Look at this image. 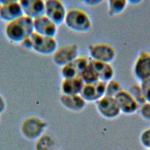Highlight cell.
I'll return each mask as SVG.
<instances>
[{"label": "cell", "instance_id": "obj_9", "mask_svg": "<svg viewBox=\"0 0 150 150\" xmlns=\"http://www.w3.org/2000/svg\"><path fill=\"white\" fill-rule=\"evenodd\" d=\"M98 112L106 119H114L120 114V110L114 97L104 96L96 103Z\"/></svg>", "mask_w": 150, "mask_h": 150}, {"label": "cell", "instance_id": "obj_4", "mask_svg": "<svg viewBox=\"0 0 150 150\" xmlns=\"http://www.w3.org/2000/svg\"><path fill=\"white\" fill-rule=\"evenodd\" d=\"M88 54L90 60L106 63H111L116 56L114 47L104 42L90 45L88 47Z\"/></svg>", "mask_w": 150, "mask_h": 150}, {"label": "cell", "instance_id": "obj_7", "mask_svg": "<svg viewBox=\"0 0 150 150\" xmlns=\"http://www.w3.org/2000/svg\"><path fill=\"white\" fill-rule=\"evenodd\" d=\"M132 71L139 82L150 78V52L142 50L139 53L134 61Z\"/></svg>", "mask_w": 150, "mask_h": 150}, {"label": "cell", "instance_id": "obj_16", "mask_svg": "<svg viewBox=\"0 0 150 150\" xmlns=\"http://www.w3.org/2000/svg\"><path fill=\"white\" fill-rule=\"evenodd\" d=\"M84 83L80 76L71 79H62L60 88L62 94H80Z\"/></svg>", "mask_w": 150, "mask_h": 150}, {"label": "cell", "instance_id": "obj_3", "mask_svg": "<svg viewBox=\"0 0 150 150\" xmlns=\"http://www.w3.org/2000/svg\"><path fill=\"white\" fill-rule=\"evenodd\" d=\"M47 126V122L41 118L33 115L29 116L22 121L21 132L28 139H38L44 134Z\"/></svg>", "mask_w": 150, "mask_h": 150}, {"label": "cell", "instance_id": "obj_20", "mask_svg": "<svg viewBox=\"0 0 150 150\" xmlns=\"http://www.w3.org/2000/svg\"><path fill=\"white\" fill-rule=\"evenodd\" d=\"M54 141L52 137L47 134H43L38 139L36 150H53Z\"/></svg>", "mask_w": 150, "mask_h": 150}, {"label": "cell", "instance_id": "obj_28", "mask_svg": "<svg viewBox=\"0 0 150 150\" xmlns=\"http://www.w3.org/2000/svg\"><path fill=\"white\" fill-rule=\"evenodd\" d=\"M103 2L102 0H84L82 1L81 2L84 5L89 6H93L99 5Z\"/></svg>", "mask_w": 150, "mask_h": 150}, {"label": "cell", "instance_id": "obj_13", "mask_svg": "<svg viewBox=\"0 0 150 150\" xmlns=\"http://www.w3.org/2000/svg\"><path fill=\"white\" fill-rule=\"evenodd\" d=\"M33 30L39 35L55 38L58 32V26L43 15L34 19Z\"/></svg>", "mask_w": 150, "mask_h": 150}, {"label": "cell", "instance_id": "obj_25", "mask_svg": "<svg viewBox=\"0 0 150 150\" xmlns=\"http://www.w3.org/2000/svg\"><path fill=\"white\" fill-rule=\"evenodd\" d=\"M139 114L142 118L150 121V103L145 102L139 107Z\"/></svg>", "mask_w": 150, "mask_h": 150}, {"label": "cell", "instance_id": "obj_24", "mask_svg": "<svg viewBox=\"0 0 150 150\" xmlns=\"http://www.w3.org/2000/svg\"><path fill=\"white\" fill-rule=\"evenodd\" d=\"M142 90L145 102L150 103V78L139 82Z\"/></svg>", "mask_w": 150, "mask_h": 150}, {"label": "cell", "instance_id": "obj_27", "mask_svg": "<svg viewBox=\"0 0 150 150\" xmlns=\"http://www.w3.org/2000/svg\"><path fill=\"white\" fill-rule=\"evenodd\" d=\"M19 44L23 48L25 49L32 50L33 44H32V40L30 37V35L25 38Z\"/></svg>", "mask_w": 150, "mask_h": 150}, {"label": "cell", "instance_id": "obj_21", "mask_svg": "<svg viewBox=\"0 0 150 150\" xmlns=\"http://www.w3.org/2000/svg\"><path fill=\"white\" fill-rule=\"evenodd\" d=\"M60 73L62 79H71L80 76L79 72L73 62L61 67Z\"/></svg>", "mask_w": 150, "mask_h": 150}, {"label": "cell", "instance_id": "obj_22", "mask_svg": "<svg viewBox=\"0 0 150 150\" xmlns=\"http://www.w3.org/2000/svg\"><path fill=\"white\" fill-rule=\"evenodd\" d=\"M122 87L120 82L114 79L105 83V96L115 97L116 95L122 90Z\"/></svg>", "mask_w": 150, "mask_h": 150}, {"label": "cell", "instance_id": "obj_17", "mask_svg": "<svg viewBox=\"0 0 150 150\" xmlns=\"http://www.w3.org/2000/svg\"><path fill=\"white\" fill-rule=\"evenodd\" d=\"M90 60L97 74L100 81L107 83L114 79L115 70L111 63H103L91 60Z\"/></svg>", "mask_w": 150, "mask_h": 150}, {"label": "cell", "instance_id": "obj_5", "mask_svg": "<svg viewBox=\"0 0 150 150\" xmlns=\"http://www.w3.org/2000/svg\"><path fill=\"white\" fill-rule=\"evenodd\" d=\"M32 50L42 55H52L58 47L56 38L45 36L33 32L30 34Z\"/></svg>", "mask_w": 150, "mask_h": 150}, {"label": "cell", "instance_id": "obj_19", "mask_svg": "<svg viewBox=\"0 0 150 150\" xmlns=\"http://www.w3.org/2000/svg\"><path fill=\"white\" fill-rule=\"evenodd\" d=\"M80 77L84 84L94 83L100 81L96 70L90 63V60L87 67L80 74Z\"/></svg>", "mask_w": 150, "mask_h": 150}, {"label": "cell", "instance_id": "obj_2", "mask_svg": "<svg viewBox=\"0 0 150 150\" xmlns=\"http://www.w3.org/2000/svg\"><path fill=\"white\" fill-rule=\"evenodd\" d=\"M63 23L68 29L77 33L87 32L93 26L88 13L84 9L77 7L67 9Z\"/></svg>", "mask_w": 150, "mask_h": 150}, {"label": "cell", "instance_id": "obj_1", "mask_svg": "<svg viewBox=\"0 0 150 150\" xmlns=\"http://www.w3.org/2000/svg\"><path fill=\"white\" fill-rule=\"evenodd\" d=\"M33 32V19L25 15L6 23L4 28V33L7 40L15 44H19L25 38Z\"/></svg>", "mask_w": 150, "mask_h": 150}, {"label": "cell", "instance_id": "obj_15", "mask_svg": "<svg viewBox=\"0 0 150 150\" xmlns=\"http://www.w3.org/2000/svg\"><path fill=\"white\" fill-rule=\"evenodd\" d=\"M59 101L65 108L76 112L84 110L87 103L80 94L64 95L61 94Z\"/></svg>", "mask_w": 150, "mask_h": 150}, {"label": "cell", "instance_id": "obj_8", "mask_svg": "<svg viewBox=\"0 0 150 150\" xmlns=\"http://www.w3.org/2000/svg\"><path fill=\"white\" fill-rule=\"evenodd\" d=\"M67 11L64 4L61 1H45V15L57 26L64 23Z\"/></svg>", "mask_w": 150, "mask_h": 150}, {"label": "cell", "instance_id": "obj_6", "mask_svg": "<svg viewBox=\"0 0 150 150\" xmlns=\"http://www.w3.org/2000/svg\"><path fill=\"white\" fill-rule=\"evenodd\" d=\"M79 56L78 46L74 43L58 46L52 54V60L57 66L61 67L74 61Z\"/></svg>", "mask_w": 150, "mask_h": 150}, {"label": "cell", "instance_id": "obj_18", "mask_svg": "<svg viewBox=\"0 0 150 150\" xmlns=\"http://www.w3.org/2000/svg\"><path fill=\"white\" fill-rule=\"evenodd\" d=\"M128 5V1L126 0H108L107 1L108 14L110 16L120 15L125 10Z\"/></svg>", "mask_w": 150, "mask_h": 150}, {"label": "cell", "instance_id": "obj_26", "mask_svg": "<svg viewBox=\"0 0 150 150\" xmlns=\"http://www.w3.org/2000/svg\"><path fill=\"white\" fill-rule=\"evenodd\" d=\"M140 141L144 146L150 149V128L142 132L140 135Z\"/></svg>", "mask_w": 150, "mask_h": 150}, {"label": "cell", "instance_id": "obj_31", "mask_svg": "<svg viewBox=\"0 0 150 150\" xmlns=\"http://www.w3.org/2000/svg\"><path fill=\"white\" fill-rule=\"evenodd\" d=\"M1 2H0V8H1Z\"/></svg>", "mask_w": 150, "mask_h": 150}, {"label": "cell", "instance_id": "obj_30", "mask_svg": "<svg viewBox=\"0 0 150 150\" xmlns=\"http://www.w3.org/2000/svg\"><path fill=\"white\" fill-rule=\"evenodd\" d=\"M128 1V4H131V5H138L140 3L142 2V1L140 0H129L127 1Z\"/></svg>", "mask_w": 150, "mask_h": 150}, {"label": "cell", "instance_id": "obj_12", "mask_svg": "<svg viewBox=\"0 0 150 150\" xmlns=\"http://www.w3.org/2000/svg\"><path fill=\"white\" fill-rule=\"evenodd\" d=\"M105 83L99 81L94 83L84 84L80 95L87 103H96L105 96Z\"/></svg>", "mask_w": 150, "mask_h": 150}, {"label": "cell", "instance_id": "obj_29", "mask_svg": "<svg viewBox=\"0 0 150 150\" xmlns=\"http://www.w3.org/2000/svg\"><path fill=\"white\" fill-rule=\"evenodd\" d=\"M6 101L4 97L0 94V114L4 112L6 109Z\"/></svg>", "mask_w": 150, "mask_h": 150}, {"label": "cell", "instance_id": "obj_11", "mask_svg": "<svg viewBox=\"0 0 150 150\" xmlns=\"http://www.w3.org/2000/svg\"><path fill=\"white\" fill-rule=\"evenodd\" d=\"M121 113L131 115L139 109V105L128 90H122L114 97Z\"/></svg>", "mask_w": 150, "mask_h": 150}, {"label": "cell", "instance_id": "obj_10", "mask_svg": "<svg viewBox=\"0 0 150 150\" xmlns=\"http://www.w3.org/2000/svg\"><path fill=\"white\" fill-rule=\"evenodd\" d=\"M0 19L6 23L15 21L23 15L19 1H0Z\"/></svg>", "mask_w": 150, "mask_h": 150}, {"label": "cell", "instance_id": "obj_32", "mask_svg": "<svg viewBox=\"0 0 150 150\" xmlns=\"http://www.w3.org/2000/svg\"><path fill=\"white\" fill-rule=\"evenodd\" d=\"M149 150H150V149H149Z\"/></svg>", "mask_w": 150, "mask_h": 150}, {"label": "cell", "instance_id": "obj_14", "mask_svg": "<svg viewBox=\"0 0 150 150\" xmlns=\"http://www.w3.org/2000/svg\"><path fill=\"white\" fill-rule=\"evenodd\" d=\"M19 3L25 16L34 19L45 15V1L21 0Z\"/></svg>", "mask_w": 150, "mask_h": 150}, {"label": "cell", "instance_id": "obj_23", "mask_svg": "<svg viewBox=\"0 0 150 150\" xmlns=\"http://www.w3.org/2000/svg\"><path fill=\"white\" fill-rule=\"evenodd\" d=\"M128 91L135 98L139 106L145 103L144 93L139 83L131 84Z\"/></svg>", "mask_w": 150, "mask_h": 150}]
</instances>
